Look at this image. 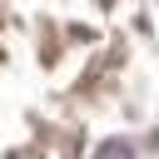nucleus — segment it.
I'll list each match as a JSON object with an SVG mask.
<instances>
[{"label": "nucleus", "mask_w": 159, "mask_h": 159, "mask_svg": "<svg viewBox=\"0 0 159 159\" xmlns=\"http://www.w3.org/2000/svg\"><path fill=\"white\" fill-rule=\"evenodd\" d=\"M94 159H134V149H129V139H104L94 149Z\"/></svg>", "instance_id": "1"}]
</instances>
